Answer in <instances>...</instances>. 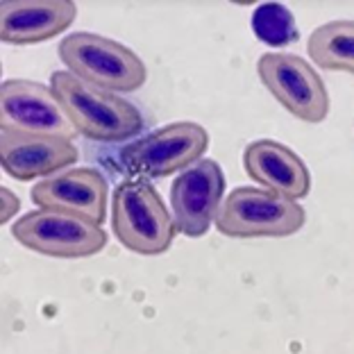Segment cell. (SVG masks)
Listing matches in <instances>:
<instances>
[{
    "label": "cell",
    "instance_id": "cell-1",
    "mask_svg": "<svg viewBox=\"0 0 354 354\" xmlns=\"http://www.w3.org/2000/svg\"><path fill=\"white\" fill-rule=\"evenodd\" d=\"M50 88L77 134L86 139L118 143L143 130L141 111L130 100L88 84L68 71H55Z\"/></svg>",
    "mask_w": 354,
    "mask_h": 354
},
{
    "label": "cell",
    "instance_id": "cell-2",
    "mask_svg": "<svg viewBox=\"0 0 354 354\" xmlns=\"http://www.w3.org/2000/svg\"><path fill=\"white\" fill-rule=\"evenodd\" d=\"M111 227L120 243L136 254H162L177 234L162 196L148 180L136 177L120 182L114 191Z\"/></svg>",
    "mask_w": 354,
    "mask_h": 354
},
{
    "label": "cell",
    "instance_id": "cell-3",
    "mask_svg": "<svg viewBox=\"0 0 354 354\" xmlns=\"http://www.w3.org/2000/svg\"><path fill=\"white\" fill-rule=\"evenodd\" d=\"M59 59L68 73L111 93H130L148 77L146 64L127 46L114 39L75 32L59 44Z\"/></svg>",
    "mask_w": 354,
    "mask_h": 354
},
{
    "label": "cell",
    "instance_id": "cell-4",
    "mask_svg": "<svg viewBox=\"0 0 354 354\" xmlns=\"http://www.w3.org/2000/svg\"><path fill=\"white\" fill-rule=\"evenodd\" d=\"M307 221L304 209L268 189L236 187L216 216V227L232 239L291 236Z\"/></svg>",
    "mask_w": 354,
    "mask_h": 354
},
{
    "label": "cell",
    "instance_id": "cell-5",
    "mask_svg": "<svg viewBox=\"0 0 354 354\" xmlns=\"http://www.w3.org/2000/svg\"><path fill=\"white\" fill-rule=\"evenodd\" d=\"M209 148V134L203 125L180 120L155 130L143 139L130 143L120 152V164L136 180L168 177L187 171Z\"/></svg>",
    "mask_w": 354,
    "mask_h": 354
},
{
    "label": "cell",
    "instance_id": "cell-6",
    "mask_svg": "<svg viewBox=\"0 0 354 354\" xmlns=\"http://www.w3.org/2000/svg\"><path fill=\"white\" fill-rule=\"evenodd\" d=\"M12 234L28 250L59 257V259L91 257L107 245V234L102 225L84 221L73 214L55 212V209L30 212L14 223Z\"/></svg>",
    "mask_w": 354,
    "mask_h": 354
},
{
    "label": "cell",
    "instance_id": "cell-7",
    "mask_svg": "<svg viewBox=\"0 0 354 354\" xmlns=\"http://www.w3.org/2000/svg\"><path fill=\"white\" fill-rule=\"evenodd\" d=\"M263 86L304 123H320L329 114V93L318 71L297 55L268 53L257 62Z\"/></svg>",
    "mask_w": 354,
    "mask_h": 354
},
{
    "label": "cell",
    "instance_id": "cell-8",
    "mask_svg": "<svg viewBox=\"0 0 354 354\" xmlns=\"http://www.w3.org/2000/svg\"><path fill=\"white\" fill-rule=\"evenodd\" d=\"M225 191V175L214 159H200L175 177L171 207L177 232L184 236H203L218 216Z\"/></svg>",
    "mask_w": 354,
    "mask_h": 354
},
{
    "label": "cell",
    "instance_id": "cell-9",
    "mask_svg": "<svg viewBox=\"0 0 354 354\" xmlns=\"http://www.w3.org/2000/svg\"><path fill=\"white\" fill-rule=\"evenodd\" d=\"M0 118L3 127L21 132L53 134L64 139H73L77 134L53 88L32 80H5L0 86Z\"/></svg>",
    "mask_w": 354,
    "mask_h": 354
},
{
    "label": "cell",
    "instance_id": "cell-10",
    "mask_svg": "<svg viewBox=\"0 0 354 354\" xmlns=\"http://www.w3.org/2000/svg\"><path fill=\"white\" fill-rule=\"evenodd\" d=\"M77 162V148L71 139L53 134H32L3 127L0 132V164L14 180L53 177Z\"/></svg>",
    "mask_w": 354,
    "mask_h": 354
},
{
    "label": "cell",
    "instance_id": "cell-11",
    "mask_svg": "<svg viewBox=\"0 0 354 354\" xmlns=\"http://www.w3.org/2000/svg\"><path fill=\"white\" fill-rule=\"evenodd\" d=\"M107 180L93 168H71V171L46 177L35 184L30 198L41 209L73 214L95 225L107 216Z\"/></svg>",
    "mask_w": 354,
    "mask_h": 354
},
{
    "label": "cell",
    "instance_id": "cell-12",
    "mask_svg": "<svg viewBox=\"0 0 354 354\" xmlns=\"http://www.w3.org/2000/svg\"><path fill=\"white\" fill-rule=\"evenodd\" d=\"M71 0H3L0 39L12 46H32L62 35L75 21Z\"/></svg>",
    "mask_w": 354,
    "mask_h": 354
},
{
    "label": "cell",
    "instance_id": "cell-13",
    "mask_svg": "<svg viewBox=\"0 0 354 354\" xmlns=\"http://www.w3.org/2000/svg\"><path fill=\"white\" fill-rule=\"evenodd\" d=\"M245 173L263 189L275 191L288 200L304 198L311 189L307 166L291 148L272 139H259L243 152Z\"/></svg>",
    "mask_w": 354,
    "mask_h": 354
},
{
    "label": "cell",
    "instance_id": "cell-14",
    "mask_svg": "<svg viewBox=\"0 0 354 354\" xmlns=\"http://www.w3.org/2000/svg\"><path fill=\"white\" fill-rule=\"evenodd\" d=\"M307 50L320 68L354 75V21H332L313 30Z\"/></svg>",
    "mask_w": 354,
    "mask_h": 354
},
{
    "label": "cell",
    "instance_id": "cell-15",
    "mask_svg": "<svg viewBox=\"0 0 354 354\" xmlns=\"http://www.w3.org/2000/svg\"><path fill=\"white\" fill-rule=\"evenodd\" d=\"M252 30L259 41L268 46H291L300 39L295 16L286 5L263 3L252 14Z\"/></svg>",
    "mask_w": 354,
    "mask_h": 354
},
{
    "label": "cell",
    "instance_id": "cell-16",
    "mask_svg": "<svg viewBox=\"0 0 354 354\" xmlns=\"http://www.w3.org/2000/svg\"><path fill=\"white\" fill-rule=\"evenodd\" d=\"M0 198H3V223H7L21 209V203H19V198H16L14 193L10 189H5V187L0 189Z\"/></svg>",
    "mask_w": 354,
    "mask_h": 354
}]
</instances>
